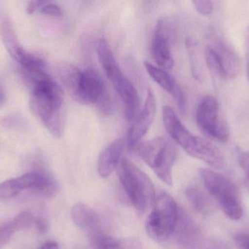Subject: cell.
I'll use <instances>...</instances> for the list:
<instances>
[{
    "label": "cell",
    "mask_w": 249,
    "mask_h": 249,
    "mask_svg": "<svg viewBox=\"0 0 249 249\" xmlns=\"http://www.w3.org/2000/svg\"><path fill=\"white\" fill-rule=\"evenodd\" d=\"M144 66L150 77L164 90L172 95L178 105V109L182 114H184L187 108L185 95L175 77L171 76L167 70L153 65L151 63L145 62Z\"/></svg>",
    "instance_id": "13"
},
{
    "label": "cell",
    "mask_w": 249,
    "mask_h": 249,
    "mask_svg": "<svg viewBox=\"0 0 249 249\" xmlns=\"http://www.w3.org/2000/svg\"><path fill=\"white\" fill-rule=\"evenodd\" d=\"M247 190H248V191L249 192V180H247Z\"/></svg>",
    "instance_id": "35"
},
{
    "label": "cell",
    "mask_w": 249,
    "mask_h": 249,
    "mask_svg": "<svg viewBox=\"0 0 249 249\" xmlns=\"http://www.w3.org/2000/svg\"><path fill=\"white\" fill-rule=\"evenodd\" d=\"M40 13L45 16L52 17H61L63 15L62 9L58 4L51 1H46L40 8Z\"/></svg>",
    "instance_id": "26"
},
{
    "label": "cell",
    "mask_w": 249,
    "mask_h": 249,
    "mask_svg": "<svg viewBox=\"0 0 249 249\" xmlns=\"http://www.w3.org/2000/svg\"><path fill=\"white\" fill-rule=\"evenodd\" d=\"M186 46L193 77L197 80H201L203 77V65L197 42L192 38H188L186 41Z\"/></svg>",
    "instance_id": "23"
},
{
    "label": "cell",
    "mask_w": 249,
    "mask_h": 249,
    "mask_svg": "<svg viewBox=\"0 0 249 249\" xmlns=\"http://www.w3.org/2000/svg\"><path fill=\"white\" fill-rule=\"evenodd\" d=\"M34 215L29 211H23L15 216L12 220L0 226V247H4L13 235L19 231L24 230L35 224Z\"/></svg>",
    "instance_id": "20"
},
{
    "label": "cell",
    "mask_w": 249,
    "mask_h": 249,
    "mask_svg": "<svg viewBox=\"0 0 249 249\" xmlns=\"http://www.w3.org/2000/svg\"><path fill=\"white\" fill-rule=\"evenodd\" d=\"M124 148V139L118 138L101 152L98 159V172L101 177L108 178L118 168L123 158Z\"/></svg>",
    "instance_id": "14"
},
{
    "label": "cell",
    "mask_w": 249,
    "mask_h": 249,
    "mask_svg": "<svg viewBox=\"0 0 249 249\" xmlns=\"http://www.w3.org/2000/svg\"><path fill=\"white\" fill-rule=\"evenodd\" d=\"M235 244L240 249H249V234L238 233L234 237Z\"/></svg>",
    "instance_id": "28"
},
{
    "label": "cell",
    "mask_w": 249,
    "mask_h": 249,
    "mask_svg": "<svg viewBox=\"0 0 249 249\" xmlns=\"http://www.w3.org/2000/svg\"><path fill=\"white\" fill-rule=\"evenodd\" d=\"M238 160H239L240 165L244 170V172L247 173L248 180H249V152L240 153Z\"/></svg>",
    "instance_id": "29"
},
{
    "label": "cell",
    "mask_w": 249,
    "mask_h": 249,
    "mask_svg": "<svg viewBox=\"0 0 249 249\" xmlns=\"http://www.w3.org/2000/svg\"><path fill=\"white\" fill-rule=\"evenodd\" d=\"M90 245L93 249H142V245L135 238L116 239L99 231L91 232Z\"/></svg>",
    "instance_id": "18"
},
{
    "label": "cell",
    "mask_w": 249,
    "mask_h": 249,
    "mask_svg": "<svg viewBox=\"0 0 249 249\" xmlns=\"http://www.w3.org/2000/svg\"><path fill=\"white\" fill-rule=\"evenodd\" d=\"M78 102L95 105L105 115H109L112 112V100L105 82L99 72L93 67L83 70Z\"/></svg>",
    "instance_id": "7"
},
{
    "label": "cell",
    "mask_w": 249,
    "mask_h": 249,
    "mask_svg": "<svg viewBox=\"0 0 249 249\" xmlns=\"http://www.w3.org/2000/svg\"><path fill=\"white\" fill-rule=\"evenodd\" d=\"M71 214L73 222L79 228L92 232L98 231L100 219L91 208L83 203H77L71 209Z\"/></svg>",
    "instance_id": "22"
},
{
    "label": "cell",
    "mask_w": 249,
    "mask_h": 249,
    "mask_svg": "<svg viewBox=\"0 0 249 249\" xmlns=\"http://www.w3.org/2000/svg\"><path fill=\"white\" fill-rule=\"evenodd\" d=\"M162 120L167 133L169 134L171 140L182 147L193 133L184 125L175 111L170 106L164 107Z\"/></svg>",
    "instance_id": "17"
},
{
    "label": "cell",
    "mask_w": 249,
    "mask_h": 249,
    "mask_svg": "<svg viewBox=\"0 0 249 249\" xmlns=\"http://www.w3.org/2000/svg\"><path fill=\"white\" fill-rule=\"evenodd\" d=\"M152 206L146 219V232L153 241L164 242L175 232L179 210L173 197L162 191L155 194Z\"/></svg>",
    "instance_id": "5"
},
{
    "label": "cell",
    "mask_w": 249,
    "mask_h": 249,
    "mask_svg": "<svg viewBox=\"0 0 249 249\" xmlns=\"http://www.w3.org/2000/svg\"><path fill=\"white\" fill-rule=\"evenodd\" d=\"M28 81L32 85L34 111L53 135L61 137L64 127L62 89L48 72L36 75Z\"/></svg>",
    "instance_id": "1"
},
{
    "label": "cell",
    "mask_w": 249,
    "mask_h": 249,
    "mask_svg": "<svg viewBox=\"0 0 249 249\" xmlns=\"http://www.w3.org/2000/svg\"><path fill=\"white\" fill-rule=\"evenodd\" d=\"M60 80L67 89L69 95L79 102L81 87L83 70L68 61H62L58 66Z\"/></svg>",
    "instance_id": "16"
},
{
    "label": "cell",
    "mask_w": 249,
    "mask_h": 249,
    "mask_svg": "<svg viewBox=\"0 0 249 249\" xmlns=\"http://www.w3.org/2000/svg\"><path fill=\"white\" fill-rule=\"evenodd\" d=\"M205 58L209 70L220 78L232 79L239 73L238 55L231 47L225 44L208 46L205 51Z\"/></svg>",
    "instance_id": "8"
},
{
    "label": "cell",
    "mask_w": 249,
    "mask_h": 249,
    "mask_svg": "<svg viewBox=\"0 0 249 249\" xmlns=\"http://www.w3.org/2000/svg\"><path fill=\"white\" fill-rule=\"evenodd\" d=\"M157 111V102L154 92L149 89L142 111L133 121L127 133V143L130 150H134L143 136L149 131L155 119Z\"/></svg>",
    "instance_id": "10"
},
{
    "label": "cell",
    "mask_w": 249,
    "mask_h": 249,
    "mask_svg": "<svg viewBox=\"0 0 249 249\" xmlns=\"http://www.w3.org/2000/svg\"><path fill=\"white\" fill-rule=\"evenodd\" d=\"M200 175L207 191L219 203L238 198V190L232 181L209 169H200Z\"/></svg>",
    "instance_id": "12"
},
{
    "label": "cell",
    "mask_w": 249,
    "mask_h": 249,
    "mask_svg": "<svg viewBox=\"0 0 249 249\" xmlns=\"http://www.w3.org/2000/svg\"><path fill=\"white\" fill-rule=\"evenodd\" d=\"M225 214L232 220H239L243 216V209L239 199H232L219 203Z\"/></svg>",
    "instance_id": "25"
},
{
    "label": "cell",
    "mask_w": 249,
    "mask_h": 249,
    "mask_svg": "<svg viewBox=\"0 0 249 249\" xmlns=\"http://www.w3.org/2000/svg\"><path fill=\"white\" fill-rule=\"evenodd\" d=\"M187 153L196 159L203 161L214 169H222L225 159L221 151L209 140L193 134L183 146Z\"/></svg>",
    "instance_id": "11"
},
{
    "label": "cell",
    "mask_w": 249,
    "mask_h": 249,
    "mask_svg": "<svg viewBox=\"0 0 249 249\" xmlns=\"http://www.w3.org/2000/svg\"><path fill=\"white\" fill-rule=\"evenodd\" d=\"M117 171L120 181L136 213L143 216L155 200L156 194L152 181L126 157L122 158Z\"/></svg>",
    "instance_id": "3"
},
{
    "label": "cell",
    "mask_w": 249,
    "mask_h": 249,
    "mask_svg": "<svg viewBox=\"0 0 249 249\" xmlns=\"http://www.w3.org/2000/svg\"><path fill=\"white\" fill-rule=\"evenodd\" d=\"M196 120L202 133L212 140L228 141L229 129L220 118L219 105L212 96H206L200 101L196 112Z\"/></svg>",
    "instance_id": "6"
},
{
    "label": "cell",
    "mask_w": 249,
    "mask_h": 249,
    "mask_svg": "<svg viewBox=\"0 0 249 249\" xmlns=\"http://www.w3.org/2000/svg\"><path fill=\"white\" fill-rule=\"evenodd\" d=\"M46 1H29L28 4L27 9H26V12L29 14H32V13H35L37 10H40L41 7H42Z\"/></svg>",
    "instance_id": "30"
},
{
    "label": "cell",
    "mask_w": 249,
    "mask_h": 249,
    "mask_svg": "<svg viewBox=\"0 0 249 249\" xmlns=\"http://www.w3.org/2000/svg\"><path fill=\"white\" fill-rule=\"evenodd\" d=\"M178 242L186 247H193L199 239V230L194 222L185 213L178 211L175 232Z\"/></svg>",
    "instance_id": "21"
},
{
    "label": "cell",
    "mask_w": 249,
    "mask_h": 249,
    "mask_svg": "<svg viewBox=\"0 0 249 249\" xmlns=\"http://www.w3.org/2000/svg\"><path fill=\"white\" fill-rule=\"evenodd\" d=\"M247 73H248V77L249 79V58L248 60V64H247Z\"/></svg>",
    "instance_id": "34"
},
{
    "label": "cell",
    "mask_w": 249,
    "mask_h": 249,
    "mask_svg": "<svg viewBox=\"0 0 249 249\" xmlns=\"http://www.w3.org/2000/svg\"><path fill=\"white\" fill-rule=\"evenodd\" d=\"M171 26L169 21L161 18L155 26L152 41V52L158 67L171 70L174 66L171 51Z\"/></svg>",
    "instance_id": "9"
},
{
    "label": "cell",
    "mask_w": 249,
    "mask_h": 249,
    "mask_svg": "<svg viewBox=\"0 0 249 249\" xmlns=\"http://www.w3.org/2000/svg\"><path fill=\"white\" fill-rule=\"evenodd\" d=\"M136 149L158 178L168 185H172V170L177 158V149L169 138L158 137L141 142Z\"/></svg>",
    "instance_id": "4"
},
{
    "label": "cell",
    "mask_w": 249,
    "mask_h": 249,
    "mask_svg": "<svg viewBox=\"0 0 249 249\" xmlns=\"http://www.w3.org/2000/svg\"><path fill=\"white\" fill-rule=\"evenodd\" d=\"M1 38L7 52L19 64H21L29 52L24 49L19 42L13 25L7 19H4L1 24Z\"/></svg>",
    "instance_id": "19"
},
{
    "label": "cell",
    "mask_w": 249,
    "mask_h": 249,
    "mask_svg": "<svg viewBox=\"0 0 249 249\" xmlns=\"http://www.w3.org/2000/svg\"><path fill=\"white\" fill-rule=\"evenodd\" d=\"M187 199L193 207L202 213L209 211V203L205 194L196 187H190L186 191Z\"/></svg>",
    "instance_id": "24"
},
{
    "label": "cell",
    "mask_w": 249,
    "mask_h": 249,
    "mask_svg": "<svg viewBox=\"0 0 249 249\" xmlns=\"http://www.w3.org/2000/svg\"><path fill=\"white\" fill-rule=\"evenodd\" d=\"M195 8L203 16H210L213 12V3L208 0H195L192 1Z\"/></svg>",
    "instance_id": "27"
},
{
    "label": "cell",
    "mask_w": 249,
    "mask_h": 249,
    "mask_svg": "<svg viewBox=\"0 0 249 249\" xmlns=\"http://www.w3.org/2000/svg\"><path fill=\"white\" fill-rule=\"evenodd\" d=\"M5 101V92H4V88L0 83V107L4 104Z\"/></svg>",
    "instance_id": "33"
},
{
    "label": "cell",
    "mask_w": 249,
    "mask_h": 249,
    "mask_svg": "<svg viewBox=\"0 0 249 249\" xmlns=\"http://www.w3.org/2000/svg\"><path fill=\"white\" fill-rule=\"evenodd\" d=\"M37 182V172H27L18 178L7 180L0 184V201L10 200L25 190L33 191Z\"/></svg>",
    "instance_id": "15"
},
{
    "label": "cell",
    "mask_w": 249,
    "mask_h": 249,
    "mask_svg": "<svg viewBox=\"0 0 249 249\" xmlns=\"http://www.w3.org/2000/svg\"><path fill=\"white\" fill-rule=\"evenodd\" d=\"M96 51L103 70L122 100L126 118L133 122L140 111V99L137 90L124 74L105 38L98 41Z\"/></svg>",
    "instance_id": "2"
},
{
    "label": "cell",
    "mask_w": 249,
    "mask_h": 249,
    "mask_svg": "<svg viewBox=\"0 0 249 249\" xmlns=\"http://www.w3.org/2000/svg\"><path fill=\"white\" fill-rule=\"evenodd\" d=\"M39 249H59V247L55 241H48L45 243Z\"/></svg>",
    "instance_id": "32"
},
{
    "label": "cell",
    "mask_w": 249,
    "mask_h": 249,
    "mask_svg": "<svg viewBox=\"0 0 249 249\" xmlns=\"http://www.w3.org/2000/svg\"><path fill=\"white\" fill-rule=\"evenodd\" d=\"M35 225H36V229L38 230L39 232L41 233H45L48 231V228H49V225H48L47 221L45 219H38L35 220Z\"/></svg>",
    "instance_id": "31"
}]
</instances>
